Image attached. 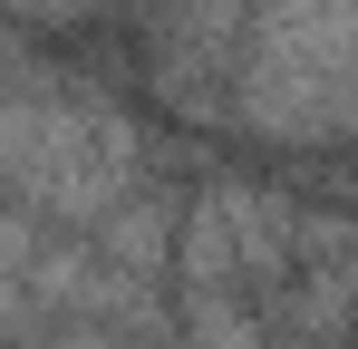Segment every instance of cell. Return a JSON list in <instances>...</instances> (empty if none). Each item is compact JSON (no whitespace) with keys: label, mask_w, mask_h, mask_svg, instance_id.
<instances>
[{"label":"cell","mask_w":358,"mask_h":349,"mask_svg":"<svg viewBox=\"0 0 358 349\" xmlns=\"http://www.w3.org/2000/svg\"><path fill=\"white\" fill-rule=\"evenodd\" d=\"M10 204L20 214H49V224L97 233L117 204L145 194V165H155V136L136 126V107H117L97 78L68 68H39L29 29H20V58H10Z\"/></svg>","instance_id":"obj_1"},{"label":"cell","mask_w":358,"mask_h":349,"mask_svg":"<svg viewBox=\"0 0 358 349\" xmlns=\"http://www.w3.org/2000/svg\"><path fill=\"white\" fill-rule=\"evenodd\" d=\"M233 116L281 146L358 136V0H262L242 39Z\"/></svg>","instance_id":"obj_2"},{"label":"cell","mask_w":358,"mask_h":349,"mask_svg":"<svg viewBox=\"0 0 358 349\" xmlns=\"http://www.w3.org/2000/svg\"><path fill=\"white\" fill-rule=\"evenodd\" d=\"M10 10H20V29H78V20H97L117 0H10Z\"/></svg>","instance_id":"obj_3"}]
</instances>
